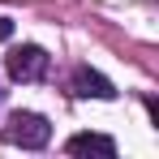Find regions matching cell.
<instances>
[{
    "label": "cell",
    "mask_w": 159,
    "mask_h": 159,
    "mask_svg": "<svg viewBox=\"0 0 159 159\" xmlns=\"http://www.w3.org/2000/svg\"><path fill=\"white\" fill-rule=\"evenodd\" d=\"M9 34H13V22H9V17H0V43H4Z\"/></svg>",
    "instance_id": "cell-5"
},
{
    "label": "cell",
    "mask_w": 159,
    "mask_h": 159,
    "mask_svg": "<svg viewBox=\"0 0 159 159\" xmlns=\"http://www.w3.org/2000/svg\"><path fill=\"white\" fill-rule=\"evenodd\" d=\"M73 95H82V99H116V86L103 73H95V69L82 65L78 73H73Z\"/></svg>",
    "instance_id": "cell-3"
},
{
    "label": "cell",
    "mask_w": 159,
    "mask_h": 159,
    "mask_svg": "<svg viewBox=\"0 0 159 159\" xmlns=\"http://www.w3.org/2000/svg\"><path fill=\"white\" fill-rule=\"evenodd\" d=\"M4 69H9V78H13V82H39L43 73H48V52H43L39 43H22V48L9 52Z\"/></svg>",
    "instance_id": "cell-2"
},
{
    "label": "cell",
    "mask_w": 159,
    "mask_h": 159,
    "mask_svg": "<svg viewBox=\"0 0 159 159\" xmlns=\"http://www.w3.org/2000/svg\"><path fill=\"white\" fill-rule=\"evenodd\" d=\"M4 142H13V146H22V151H43V146L52 142V125H48V116H39V112H13L9 125H4Z\"/></svg>",
    "instance_id": "cell-1"
},
{
    "label": "cell",
    "mask_w": 159,
    "mask_h": 159,
    "mask_svg": "<svg viewBox=\"0 0 159 159\" xmlns=\"http://www.w3.org/2000/svg\"><path fill=\"white\" fill-rule=\"evenodd\" d=\"M65 151H69V155H99V159H112V155H116V142L103 138V133H73V138L65 142Z\"/></svg>",
    "instance_id": "cell-4"
}]
</instances>
